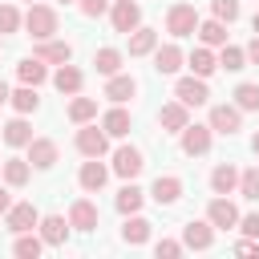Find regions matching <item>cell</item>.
I'll return each instance as SVG.
<instances>
[{
    "mask_svg": "<svg viewBox=\"0 0 259 259\" xmlns=\"http://www.w3.org/2000/svg\"><path fill=\"white\" fill-rule=\"evenodd\" d=\"M69 223H73L77 235L97 231V227H101V210H97V202H93V198H73V202H69Z\"/></svg>",
    "mask_w": 259,
    "mask_h": 259,
    "instance_id": "cell-13",
    "label": "cell"
},
{
    "mask_svg": "<svg viewBox=\"0 0 259 259\" xmlns=\"http://www.w3.org/2000/svg\"><path fill=\"white\" fill-rule=\"evenodd\" d=\"M57 4H77V0H57Z\"/></svg>",
    "mask_w": 259,
    "mask_h": 259,
    "instance_id": "cell-50",
    "label": "cell"
},
{
    "mask_svg": "<svg viewBox=\"0 0 259 259\" xmlns=\"http://www.w3.org/2000/svg\"><path fill=\"white\" fill-rule=\"evenodd\" d=\"M24 4H36V0H24Z\"/></svg>",
    "mask_w": 259,
    "mask_h": 259,
    "instance_id": "cell-51",
    "label": "cell"
},
{
    "mask_svg": "<svg viewBox=\"0 0 259 259\" xmlns=\"http://www.w3.org/2000/svg\"><path fill=\"white\" fill-rule=\"evenodd\" d=\"M239 206L231 202V194H214L210 202H206V219L214 223V231H239Z\"/></svg>",
    "mask_w": 259,
    "mask_h": 259,
    "instance_id": "cell-10",
    "label": "cell"
},
{
    "mask_svg": "<svg viewBox=\"0 0 259 259\" xmlns=\"http://www.w3.org/2000/svg\"><path fill=\"white\" fill-rule=\"evenodd\" d=\"M235 255H259V239H251V235H243L235 247H231Z\"/></svg>",
    "mask_w": 259,
    "mask_h": 259,
    "instance_id": "cell-44",
    "label": "cell"
},
{
    "mask_svg": "<svg viewBox=\"0 0 259 259\" xmlns=\"http://www.w3.org/2000/svg\"><path fill=\"white\" fill-rule=\"evenodd\" d=\"M186 125H190V109H186L178 97L158 109V130H162V134H182Z\"/></svg>",
    "mask_w": 259,
    "mask_h": 259,
    "instance_id": "cell-23",
    "label": "cell"
},
{
    "mask_svg": "<svg viewBox=\"0 0 259 259\" xmlns=\"http://www.w3.org/2000/svg\"><path fill=\"white\" fill-rule=\"evenodd\" d=\"M186 69H190L194 77H214V73H219V49L194 45V49L186 53Z\"/></svg>",
    "mask_w": 259,
    "mask_h": 259,
    "instance_id": "cell-21",
    "label": "cell"
},
{
    "mask_svg": "<svg viewBox=\"0 0 259 259\" xmlns=\"http://www.w3.org/2000/svg\"><path fill=\"white\" fill-rule=\"evenodd\" d=\"M109 24H113V32L130 36L134 28H142V4L138 0H113L109 4Z\"/></svg>",
    "mask_w": 259,
    "mask_h": 259,
    "instance_id": "cell-11",
    "label": "cell"
},
{
    "mask_svg": "<svg viewBox=\"0 0 259 259\" xmlns=\"http://www.w3.org/2000/svg\"><path fill=\"white\" fill-rule=\"evenodd\" d=\"M239 198H247V202H259V166H247V170H239Z\"/></svg>",
    "mask_w": 259,
    "mask_h": 259,
    "instance_id": "cell-39",
    "label": "cell"
},
{
    "mask_svg": "<svg viewBox=\"0 0 259 259\" xmlns=\"http://www.w3.org/2000/svg\"><path fill=\"white\" fill-rule=\"evenodd\" d=\"M8 105H12L16 113H24V117L36 113V109H40V93H36V85H24V81H20V85L12 89V97H8Z\"/></svg>",
    "mask_w": 259,
    "mask_h": 259,
    "instance_id": "cell-34",
    "label": "cell"
},
{
    "mask_svg": "<svg viewBox=\"0 0 259 259\" xmlns=\"http://www.w3.org/2000/svg\"><path fill=\"white\" fill-rule=\"evenodd\" d=\"M198 8L194 4H186V0H178V4H170L166 8V32L174 36V40H182V36H194L198 32Z\"/></svg>",
    "mask_w": 259,
    "mask_h": 259,
    "instance_id": "cell-4",
    "label": "cell"
},
{
    "mask_svg": "<svg viewBox=\"0 0 259 259\" xmlns=\"http://www.w3.org/2000/svg\"><path fill=\"white\" fill-rule=\"evenodd\" d=\"M109 162L105 158H85L81 162V170H77V186L85 190V194H101L105 190V182H109Z\"/></svg>",
    "mask_w": 259,
    "mask_h": 259,
    "instance_id": "cell-8",
    "label": "cell"
},
{
    "mask_svg": "<svg viewBox=\"0 0 259 259\" xmlns=\"http://www.w3.org/2000/svg\"><path fill=\"white\" fill-rule=\"evenodd\" d=\"M0 178H4L12 190H20V186H28V178H32V162H28V158H4V162H0Z\"/></svg>",
    "mask_w": 259,
    "mask_h": 259,
    "instance_id": "cell-31",
    "label": "cell"
},
{
    "mask_svg": "<svg viewBox=\"0 0 259 259\" xmlns=\"http://www.w3.org/2000/svg\"><path fill=\"white\" fill-rule=\"evenodd\" d=\"M8 97H12V89H8V81L0 77V105H8Z\"/></svg>",
    "mask_w": 259,
    "mask_h": 259,
    "instance_id": "cell-47",
    "label": "cell"
},
{
    "mask_svg": "<svg viewBox=\"0 0 259 259\" xmlns=\"http://www.w3.org/2000/svg\"><path fill=\"white\" fill-rule=\"evenodd\" d=\"M20 28H24V12H20L16 4L0 0V36H16Z\"/></svg>",
    "mask_w": 259,
    "mask_h": 259,
    "instance_id": "cell-38",
    "label": "cell"
},
{
    "mask_svg": "<svg viewBox=\"0 0 259 259\" xmlns=\"http://www.w3.org/2000/svg\"><path fill=\"white\" fill-rule=\"evenodd\" d=\"M65 117L73 125H85V121H97V97H85V93H73L65 101Z\"/></svg>",
    "mask_w": 259,
    "mask_h": 259,
    "instance_id": "cell-30",
    "label": "cell"
},
{
    "mask_svg": "<svg viewBox=\"0 0 259 259\" xmlns=\"http://www.w3.org/2000/svg\"><path fill=\"white\" fill-rule=\"evenodd\" d=\"M146 198H150V190H142L138 178H130V182H121V190L113 194V206H117V214L125 219V214H138V210L146 206Z\"/></svg>",
    "mask_w": 259,
    "mask_h": 259,
    "instance_id": "cell-20",
    "label": "cell"
},
{
    "mask_svg": "<svg viewBox=\"0 0 259 259\" xmlns=\"http://www.w3.org/2000/svg\"><path fill=\"white\" fill-rule=\"evenodd\" d=\"M206 125H210L214 134H223V138H235V134L243 130V109H239L235 101H214L210 113H206Z\"/></svg>",
    "mask_w": 259,
    "mask_h": 259,
    "instance_id": "cell-6",
    "label": "cell"
},
{
    "mask_svg": "<svg viewBox=\"0 0 259 259\" xmlns=\"http://www.w3.org/2000/svg\"><path fill=\"white\" fill-rule=\"evenodd\" d=\"M182 243H186V251H210L214 247V223L206 214L202 219H190L182 227Z\"/></svg>",
    "mask_w": 259,
    "mask_h": 259,
    "instance_id": "cell-17",
    "label": "cell"
},
{
    "mask_svg": "<svg viewBox=\"0 0 259 259\" xmlns=\"http://www.w3.org/2000/svg\"><path fill=\"white\" fill-rule=\"evenodd\" d=\"M24 32L32 36V40H49V36H57L61 32V16H57V8L53 4H28L24 8Z\"/></svg>",
    "mask_w": 259,
    "mask_h": 259,
    "instance_id": "cell-1",
    "label": "cell"
},
{
    "mask_svg": "<svg viewBox=\"0 0 259 259\" xmlns=\"http://www.w3.org/2000/svg\"><path fill=\"white\" fill-rule=\"evenodd\" d=\"M182 194H186V182H182L178 174H158V178L150 182V198H154L158 206H178Z\"/></svg>",
    "mask_w": 259,
    "mask_h": 259,
    "instance_id": "cell-12",
    "label": "cell"
},
{
    "mask_svg": "<svg viewBox=\"0 0 259 259\" xmlns=\"http://www.w3.org/2000/svg\"><path fill=\"white\" fill-rule=\"evenodd\" d=\"M109 170H113L121 182H130V178H138V174L146 170V154H142L134 142H125V138H121V142L109 150Z\"/></svg>",
    "mask_w": 259,
    "mask_h": 259,
    "instance_id": "cell-2",
    "label": "cell"
},
{
    "mask_svg": "<svg viewBox=\"0 0 259 259\" xmlns=\"http://www.w3.org/2000/svg\"><path fill=\"white\" fill-rule=\"evenodd\" d=\"M36 235L45 239V247H65L73 235V223H69V214H40Z\"/></svg>",
    "mask_w": 259,
    "mask_h": 259,
    "instance_id": "cell-16",
    "label": "cell"
},
{
    "mask_svg": "<svg viewBox=\"0 0 259 259\" xmlns=\"http://www.w3.org/2000/svg\"><path fill=\"white\" fill-rule=\"evenodd\" d=\"M16 77H20L24 85H36V89H40L45 81H53L49 65H45V61H40L36 53H32V57H20V61H16Z\"/></svg>",
    "mask_w": 259,
    "mask_h": 259,
    "instance_id": "cell-29",
    "label": "cell"
},
{
    "mask_svg": "<svg viewBox=\"0 0 259 259\" xmlns=\"http://www.w3.org/2000/svg\"><path fill=\"white\" fill-rule=\"evenodd\" d=\"M101 97H109L113 105H130V101L138 97V77H134V73H113V77H105Z\"/></svg>",
    "mask_w": 259,
    "mask_h": 259,
    "instance_id": "cell-18",
    "label": "cell"
},
{
    "mask_svg": "<svg viewBox=\"0 0 259 259\" xmlns=\"http://www.w3.org/2000/svg\"><path fill=\"white\" fill-rule=\"evenodd\" d=\"M0 138H4V146H8V150H24L36 134H32L28 117H24V113H16L12 121H4V125H0Z\"/></svg>",
    "mask_w": 259,
    "mask_h": 259,
    "instance_id": "cell-26",
    "label": "cell"
},
{
    "mask_svg": "<svg viewBox=\"0 0 259 259\" xmlns=\"http://www.w3.org/2000/svg\"><path fill=\"white\" fill-rule=\"evenodd\" d=\"M113 138L101 130V121H85V125H77V134H73V146H77V154L81 158H105L113 146H109Z\"/></svg>",
    "mask_w": 259,
    "mask_h": 259,
    "instance_id": "cell-3",
    "label": "cell"
},
{
    "mask_svg": "<svg viewBox=\"0 0 259 259\" xmlns=\"http://www.w3.org/2000/svg\"><path fill=\"white\" fill-rule=\"evenodd\" d=\"M109 4L113 0H77V12L85 20H97V16H109Z\"/></svg>",
    "mask_w": 259,
    "mask_h": 259,
    "instance_id": "cell-41",
    "label": "cell"
},
{
    "mask_svg": "<svg viewBox=\"0 0 259 259\" xmlns=\"http://www.w3.org/2000/svg\"><path fill=\"white\" fill-rule=\"evenodd\" d=\"M210 146H214V130H210L206 121H190V125L178 134V150H182L186 158H206Z\"/></svg>",
    "mask_w": 259,
    "mask_h": 259,
    "instance_id": "cell-5",
    "label": "cell"
},
{
    "mask_svg": "<svg viewBox=\"0 0 259 259\" xmlns=\"http://www.w3.org/2000/svg\"><path fill=\"white\" fill-rule=\"evenodd\" d=\"M53 89H57L61 97L81 93V89H85V69H77L73 61H69V65H57V69H53Z\"/></svg>",
    "mask_w": 259,
    "mask_h": 259,
    "instance_id": "cell-22",
    "label": "cell"
},
{
    "mask_svg": "<svg viewBox=\"0 0 259 259\" xmlns=\"http://www.w3.org/2000/svg\"><path fill=\"white\" fill-rule=\"evenodd\" d=\"M32 53L45 61V65H69L73 61V45L69 40H61V36H49V40H32Z\"/></svg>",
    "mask_w": 259,
    "mask_h": 259,
    "instance_id": "cell-19",
    "label": "cell"
},
{
    "mask_svg": "<svg viewBox=\"0 0 259 259\" xmlns=\"http://www.w3.org/2000/svg\"><path fill=\"white\" fill-rule=\"evenodd\" d=\"M251 28H255V32H259V12H255V16H251Z\"/></svg>",
    "mask_w": 259,
    "mask_h": 259,
    "instance_id": "cell-49",
    "label": "cell"
},
{
    "mask_svg": "<svg viewBox=\"0 0 259 259\" xmlns=\"http://www.w3.org/2000/svg\"><path fill=\"white\" fill-rule=\"evenodd\" d=\"M239 0H210V16H219V20H227V24H235L239 20Z\"/></svg>",
    "mask_w": 259,
    "mask_h": 259,
    "instance_id": "cell-40",
    "label": "cell"
},
{
    "mask_svg": "<svg viewBox=\"0 0 259 259\" xmlns=\"http://www.w3.org/2000/svg\"><path fill=\"white\" fill-rule=\"evenodd\" d=\"M150 235H154V223H150L142 210H138V214H125V223H121V243H125V247H146Z\"/></svg>",
    "mask_w": 259,
    "mask_h": 259,
    "instance_id": "cell-25",
    "label": "cell"
},
{
    "mask_svg": "<svg viewBox=\"0 0 259 259\" xmlns=\"http://www.w3.org/2000/svg\"><path fill=\"white\" fill-rule=\"evenodd\" d=\"M239 235H251V239H259V210H247V214H239Z\"/></svg>",
    "mask_w": 259,
    "mask_h": 259,
    "instance_id": "cell-43",
    "label": "cell"
},
{
    "mask_svg": "<svg viewBox=\"0 0 259 259\" xmlns=\"http://www.w3.org/2000/svg\"><path fill=\"white\" fill-rule=\"evenodd\" d=\"M206 182H210V194H239V166L235 162H219Z\"/></svg>",
    "mask_w": 259,
    "mask_h": 259,
    "instance_id": "cell-27",
    "label": "cell"
},
{
    "mask_svg": "<svg viewBox=\"0 0 259 259\" xmlns=\"http://www.w3.org/2000/svg\"><path fill=\"white\" fill-rule=\"evenodd\" d=\"M24 158L32 162V170H53V166L61 162V146H57L53 138H32V142L24 146Z\"/></svg>",
    "mask_w": 259,
    "mask_h": 259,
    "instance_id": "cell-15",
    "label": "cell"
},
{
    "mask_svg": "<svg viewBox=\"0 0 259 259\" xmlns=\"http://www.w3.org/2000/svg\"><path fill=\"white\" fill-rule=\"evenodd\" d=\"M174 97H178L186 109H198V105H210V85H206V77L186 73V77L174 81Z\"/></svg>",
    "mask_w": 259,
    "mask_h": 259,
    "instance_id": "cell-7",
    "label": "cell"
},
{
    "mask_svg": "<svg viewBox=\"0 0 259 259\" xmlns=\"http://www.w3.org/2000/svg\"><path fill=\"white\" fill-rule=\"evenodd\" d=\"M12 202H16V198H12V186H8L4 178H0V219L8 214V206H12Z\"/></svg>",
    "mask_w": 259,
    "mask_h": 259,
    "instance_id": "cell-45",
    "label": "cell"
},
{
    "mask_svg": "<svg viewBox=\"0 0 259 259\" xmlns=\"http://www.w3.org/2000/svg\"><path fill=\"white\" fill-rule=\"evenodd\" d=\"M36 227H40V210L28 198H20V202L8 206V214H4V231L8 235H24V231H36Z\"/></svg>",
    "mask_w": 259,
    "mask_h": 259,
    "instance_id": "cell-9",
    "label": "cell"
},
{
    "mask_svg": "<svg viewBox=\"0 0 259 259\" xmlns=\"http://www.w3.org/2000/svg\"><path fill=\"white\" fill-rule=\"evenodd\" d=\"M121 65H125V53H121V49H113V45H101V49H93V69H97L101 77H113V73H121Z\"/></svg>",
    "mask_w": 259,
    "mask_h": 259,
    "instance_id": "cell-32",
    "label": "cell"
},
{
    "mask_svg": "<svg viewBox=\"0 0 259 259\" xmlns=\"http://www.w3.org/2000/svg\"><path fill=\"white\" fill-rule=\"evenodd\" d=\"M40 251H45V239H40L36 231H24V235L12 239V255H16V259H36Z\"/></svg>",
    "mask_w": 259,
    "mask_h": 259,
    "instance_id": "cell-36",
    "label": "cell"
},
{
    "mask_svg": "<svg viewBox=\"0 0 259 259\" xmlns=\"http://www.w3.org/2000/svg\"><path fill=\"white\" fill-rule=\"evenodd\" d=\"M182 251H186L182 239H158V243H154V255H158V259H178Z\"/></svg>",
    "mask_w": 259,
    "mask_h": 259,
    "instance_id": "cell-42",
    "label": "cell"
},
{
    "mask_svg": "<svg viewBox=\"0 0 259 259\" xmlns=\"http://www.w3.org/2000/svg\"><path fill=\"white\" fill-rule=\"evenodd\" d=\"M182 65H186V53H182L178 40H166V45L154 49V73H158V77H178Z\"/></svg>",
    "mask_w": 259,
    "mask_h": 259,
    "instance_id": "cell-14",
    "label": "cell"
},
{
    "mask_svg": "<svg viewBox=\"0 0 259 259\" xmlns=\"http://www.w3.org/2000/svg\"><path fill=\"white\" fill-rule=\"evenodd\" d=\"M251 154H255V158H259V130H255V134H251Z\"/></svg>",
    "mask_w": 259,
    "mask_h": 259,
    "instance_id": "cell-48",
    "label": "cell"
},
{
    "mask_svg": "<svg viewBox=\"0 0 259 259\" xmlns=\"http://www.w3.org/2000/svg\"><path fill=\"white\" fill-rule=\"evenodd\" d=\"M219 69H223V73H239V69H247V49L227 40V45L219 49Z\"/></svg>",
    "mask_w": 259,
    "mask_h": 259,
    "instance_id": "cell-35",
    "label": "cell"
},
{
    "mask_svg": "<svg viewBox=\"0 0 259 259\" xmlns=\"http://www.w3.org/2000/svg\"><path fill=\"white\" fill-rule=\"evenodd\" d=\"M243 49H247V65H259V32H255V36H251Z\"/></svg>",
    "mask_w": 259,
    "mask_h": 259,
    "instance_id": "cell-46",
    "label": "cell"
},
{
    "mask_svg": "<svg viewBox=\"0 0 259 259\" xmlns=\"http://www.w3.org/2000/svg\"><path fill=\"white\" fill-rule=\"evenodd\" d=\"M0 162H4V158H0Z\"/></svg>",
    "mask_w": 259,
    "mask_h": 259,
    "instance_id": "cell-52",
    "label": "cell"
},
{
    "mask_svg": "<svg viewBox=\"0 0 259 259\" xmlns=\"http://www.w3.org/2000/svg\"><path fill=\"white\" fill-rule=\"evenodd\" d=\"M231 101H235L243 113H255V109H259V81H239L235 93H231Z\"/></svg>",
    "mask_w": 259,
    "mask_h": 259,
    "instance_id": "cell-37",
    "label": "cell"
},
{
    "mask_svg": "<svg viewBox=\"0 0 259 259\" xmlns=\"http://www.w3.org/2000/svg\"><path fill=\"white\" fill-rule=\"evenodd\" d=\"M101 130H105L113 142H121V138H130V130H134V113H130L125 105H109V109L101 113Z\"/></svg>",
    "mask_w": 259,
    "mask_h": 259,
    "instance_id": "cell-24",
    "label": "cell"
},
{
    "mask_svg": "<svg viewBox=\"0 0 259 259\" xmlns=\"http://www.w3.org/2000/svg\"><path fill=\"white\" fill-rule=\"evenodd\" d=\"M231 24L227 20H219V16H206V20H198V45H210V49H223L227 40H231V32H227Z\"/></svg>",
    "mask_w": 259,
    "mask_h": 259,
    "instance_id": "cell-28",
    "label": "cell"
},
{
    "mask_svg": "<svg viewBox=\"0 0 259 259\" xmlns=\"http://www.w3.org/2000/svg\"><path fill=\"white\" fill-rule=\"evenodd\" d=\"M158 45H162L158 40V28H150V24H142V28L130 32V57H154Z\"/></svg>",
    "mask_w": 259,
    "mask_h": 259,
    "instance_id": "cell-33",
    "label": "cell"
}]
</instances>
